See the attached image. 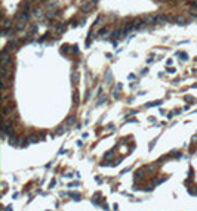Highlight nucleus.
Returning <instances> with one entry per match:
<instances>
[{
    "mask_svg": "<svg viewBox=\"0 0 197 211\" xmlns=\"http://www.w3.org/2000/svg\"><path fill=\"white\" fill-rule=\"evenodd\" d=\"M9 64H10V58L3 53V58H2V67H8Z\"/></svg>",
    "mask_w": 197,
    "mask_h": 211,
    "instance_id": "obj_1",
    "label": "nucleus"
},
{
    "mask_svg": "<svg viewBox=\"0 0 197 211\" xmlns=\"http://www.w3.org/2000/svg\"><path fill=\"white\" fill-rule=\"evenodd\" d=\"M14 109V106L10 105V106H3V109H2V112H3V115H8L10 112V111Z\"/></svg>",
    "mask_w": 197,
    "mask_h": 211,
    "instance_id": "obj_2",
    "label": "nucleus"
},
{
    "mask_svg": "<svg viewBox=\"0 0 197 211\" xmlns=\"http://www.w3.org/2000/svg\"><path fill=\"white\" fill-rule=\"evenodd\" d=\"M18 18L21 19V21H27V19H28V14H25V12H19Z\"/></svg>",
    "mask_w": 197,
    "mask_h": 211,
    "instance_id": "obj_3",
    "label": "nucleus"
},
{
    "mask_svg": "<svg viewBox=\"0 0 197 211\" xmlns=\"http://www.w3.org/2000/svg\"><path fill=\"white\" fill-rule=\"evenodd\" d=\"M70 196L74 198L76 201H79V199H80V193H77V192H71V193H70Z\"/></svg>",
    "mask_w": 197,
    "mask_h": 211,
    "instance_id": "obj_4",
    "label": "nucleus"
},
{
    "mask_svg": "<svg viewBox=\"0 0 197 211\" xmlns=\"http://www.w3.org/2000/svg\"><path fill=\"white\" fill-rule=\"evenodd\" d=\"M91 3H83V5H82V9H85V10H89V9H91Z\"/></svg>",
    "mask_w": 197,
    "mask_h": 211,
    "instance_id": "obj_5",
    "label": "nucleus"
},
{
    "mask_svg": "<svg viewBox=\"0 0 197 211\" xmlns=\"http://www.w3.org/2000/svg\"><path fill=\"white\" fill-rule=\"evenodd\" d=\"M111 71H107V74H105V80H108V83H111Z\"/></svg>",
    "mask_w": 197,
    "mask_h": 211,
    "instance_id": "obj_6",
    "label": "nucleus"
},
{
    "mask_svg": "<svg viewBox=\"0 0 197 211\" xmlns=\"http://www.w3.org/2000/svg\"><path fill=\"white\" fill-rule=\"evenodd\" d=\"M8 27H10V21H9V19H5V22H3V28L6 30Z\"/></svg>",
    "mask_w": 197,
    "mask_h": 211,
    "instance_id": "obj_7",
    "label": "nucleus"
},
{
    "mask_svg": "<svg viewBox=\"0 0 197 211\" xmlns=\"http://www.w3.org/2000/svg\"><path fill=\"white\" fill-rule=\"evenodd\" d=\"M166 16H163V15H159V16H156V21H166Z\"/></svg>",
    "mask_w": 197,
    "mask_h": 211,
    "instance_id": "obj_8",
    "label": "nucleus"
},
{
    "mask_svg": "<svg viewBox=\"0 0 197 211\" xmlns=\"http://www.w3.org/2000/svg\"><path fill=\"white\" fill-rule=\"evenodd\" d=\"M28 140H30V142H31V143L37 142V136H30V137H28Z\"/></svg>",
    "mask_w": 197,
    "mask_h": 211,
    "instance_id": "obj_9",
    "label": "nucleus"
},
{
    "mask_svg": "<svg viewBox=\"0 0 197 211\" xmlns=\"http://www.w3.org/2000/svg\"><path fill=\"white\" fill-rule=\"evenodd\" d=\"M67 123H68V124H74V123H76V118H74V117H70V118L67 120Z\"/></svg>",
    "mask_w": 197,
    "mask_h": 211,
    "instance_id": "obj_10",
    "label": "nucleus"
},
{
    "mask_svg": "<svg viewBox=\"0 0 197 211\" xmlns=\"http://www.w3.org/2000/svg\"><path fill=\"white\" fill-rule=\"evenodd\" d=\"M10 34H14V30H5V36H10Z\"/></svg>",
    "mask_w": 197,
    "mask_h": 211,
    "instance_id": "obj_11",
    "label": "nucleus"
},
{
    "mask_svg": "<svg viewBox=\"0 0 197 211\" xmlns=\"http://www.w3.org/2000/svg\"><path fill=\"white\" fill-rule=\"evenodd\" d=\"M67 50H68V44H64V46H62V52L65 53Z\"/></svg>",
    "mask_w": 197,
    "mask_h": 211,
    "instance_id": "obj_12",
    "label": "nucleus"
},
{
    "mask_svg": "<svg viewBox=\"0 0 197 211\" xmlns=\"http://www.w3.org/2000/svg\"><path fill=\"white\" fill-rule=\"evenodd\" d=\"M73 80H74V83H77V80H79V75H77V74H74V75H73Z\"/></svg>",
    "mask_w": 197,
    "mask_h": 211,
    "instance_id": "obj_13",
    "label": "nucleus"
},
{
    "mask_svg": "<svg viewBox=\"0 0 197 211\" xmlns=\"http://www.w3.org/2000/svg\"><path fill=\"white\" fill-rule=\"evenodd\" d=\"M6 211H14V208H12V205H8V207H6Z\"/></svg>",
    "mask_w": 197,
    "mask_h": 211,
    "instance_id": "obj_14",
    "label": "nucleus"
},
{
    "mask_svg": "<svg viewBox=\"0 0 197 211\" xmlns=\"http://www.w3.org/2000/svg\"><path fill=\"white\" fill-rule=\"evenodd\" d=\"M79 101V95L77 93H74V102H77Z\"/></svg>",
    "mask_w": 197,
    "mask_h": 211,
    "instance_id": "obj_15",
    "label": "nucleus"
},
{
    "mask_svg": "<svg viewBox=\"0 0 197 211\" xmlns=\"http://www.w3.org/2000/svg\"><path fill=\"white\" fill-rule=\"evenodd\" d=\"M190 192V195H197V190H188Z\"/></svg>",
    "mask_w": 197,
    "mask_h": 211,
    "instance_id": "obj_16",
    "label": "nucleus"
},
{
    "mask_svg": "<svg viewBox=\"0 0 197 211\" xmlns=\"http://www.w3.org/2000/svg\"><path fill=\"white\" fill-rule=\"evenodd\" d=\"M46 2H49V0H46Z\"/></svg>",
    "mask_w": 197,
    "mask_h": 211,
    "instance_id": "obj_17",
    "label": "nucleus"
},
{
    "mask_svg": "<svg viewBox=\"0 0 197 211\" xmlns=\"http://www.w3.org/2000/svg\"><path fill=\"white\" fill-rule=\"evenodd\" d=\"M28 2H31V0H28Z\"/></svg>",
    "mask_w": 197,
    "mask_h": 211,
    "instance_id": "obj_18",
    "label": "nucleus"
}]
</instances>
